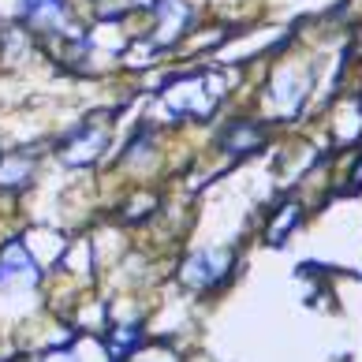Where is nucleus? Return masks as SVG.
Returning <instances> with one entry per match:
<instances>
[{
  "label": "nucleus",
  "mask_w": 362,
  "mask_h": 362,
  "mask_svg": "<svg viewBox=\"0 0 362 362\" xmlns=\"http://www.w3.org/2000/svg\"><path fill=\"white\" fill-rule=\"evenodd\" d=\"M317 90V60H299V57H280L265 78V119L273 124H295L303 119Z\"/></svg>",
  "instance_id": "nucleus-1"
},
{
  "label": "nucleus",
  "mask_w": 362,
  "mask_h": 362,
  "mask_svg": "<svg viewBox=\"0 0 362 362\" xmlns=\"http://www.w3.org/2000/svg\"><path fill=\"white\" fill-rule=\"evenodd\" d=\"M139 11L146 16V42L157 52H176L194 30H202V0H142Z\"/></svg>",
  "instance_id": "nucleus-2"
},
{
  "label": "nucleus",
  "mask_w": 362,
  "mask_h": 362,
  "mask_svg": "<svg viewBox=\"0 0 362 362\" xmlns=\"http://www.w3.org/2000/svg\"><path fill=\"white\" fill-rule=\"evenodd\" d=\"M116 112H90L83 119H75V124L52 142V153L60 157V165H68V168H98L101 160L109 157V150H112Z\"/></svg>",
  "instance_id": "nucleus-3"
},
{
  "label": "nucleus",
  "mask_w": 362,
  "mask_h": 362,
  "mask_svg": "<svg viewBox=\"0 0 362 362\" xmlns=\"http://www.w3.org/2000/svg\"><path fill=\"white\" fill-rule=\"evenodd\" d=\"M276 135V124L265 119L262 112H228L209 135V150L228 160H250L269 150Z\"/></svg>",
  "instance_id": "nucleus-4"
},
{
  "label": "nucleus",
  "mask_w": 362,
  "mask_h": 362,
  "mask_svg": "<svg viewBox=\"0 0 362 362\" xmlns=\"http://www.w3.org/2000/svg\"><path fill=\"white\" fill-rule=\"evenodd\" d=\"M239 273V250L235 247H194L180 262V284L191 291H221Z\"/></svg>",
  "instance_id": "nucleus-5"
},
{
  "label": "nucleus",
  "mask_w": 362,
  "mask_h": 362,
  "mask_svg": "<svg viewBox=\"0 0 362 362\" xmlns=\"http://www.w3.org/2000/svg\"><path fill=\"white\" fill-rule=\"evenodd\" d=\"M11 19L19 30L42 42H57L78 30L75 23V0H16L11 4Z\"/></svg>",
  "instance_id": "nucleus-6"
},
{
  "label": "nucleus",
  "mask_w": 362,
  "mask_h": 362,
  "mask_svg": "<svg viewBox=\"0 0 362 362\" xmlns=\"http://www.w3.org/2000/svg\"><path fill=\"white\" fill-rule=\"evenodd\" d=\"M160 157H165V127L150 116L135 119V127L127 131L124 146L116 150V165L135 180H150L160 168Z\"/></svg>",
  "instance_id": "nucleus-7"
},
{
  "label": "nucleus",
  "mask_w": 362,
  "mask_h": 362,
  "mask_svg": "<svg viewBox=\"0 0 362 362\" xmlns=\"http://www.w3.org/2000/svg\"><path fill=\"white\" fill-rule=\"evenodd\" d=\"M37 165H42V150L37 146H16V150L0 153V191L4 194H23L30 191L37 180Z\"/></svg>",
  "instance_id": "nucleus-8"
},
{
  "label": "nucleus",
  "mask_w": 362,
  "mask_h": 362,
  "mask_svg": "<svg viewBox=\"0 0 362 362\" xmlns=\"http://www.w3.org/2000/svg\"><path fill=\"white\" fill-rule=\"evenodd\" d=\"M37 280H42V269H37V262H34V254L26 250V243L19 235L4 239V243H0V288H8V284L34 288Z\"/></svg>",
  "instance_id": "nucleus-9"
},
{
  "label": "nucleus",
  "mask_w": 362,
  "mask_h": 362,
  "mask_svg": "<svg viewBox=\"0 0 362 362\" xmlns=\"http://www.w3.org/2000/svg\"><path fill=\"white\" fill-rule=\"evenodd\" d=\"M306 221V202L299 194H288V198H280V202L273 206V213H269V221H265V232H262V239L269 247H288V239H291V232H299V224Z\"/></svg>",
  "instance_id": "nucleus-10"
},
{
  "label": "nucleus",
  "mask_w": 362,
  "mask_h": 362,
  "mask_svg": "<svg viewBox=\"0 0 362 362\" xmlns=\"http://www.w3.org/2000/svg\"><path fill=\"white\" fill-rule=\"evenodd\" d=\"M347 191H362V146L355 150V157H351V168H347Z\"/></svg>",
  "instance_id": "nucleus-11"
},
{
  "label": "nucleus",
  "mask_w": 362,
  "mask_h": 362,
  "mask_svg": "<svg viewBox=\"0 0 362 362\" xmlns=\"http://www.w3.org/2000/svg\"><path fill=\"white\" fill-rule=\"evenodd\" d=\"M351 49H355V64L362 68V23H358L355 30H351Z\"/></svg>",
  "instance_id": "nucleus-12"
},
{
  "label": "nucleus",
  "mask_w": 362,
  "mask_h": 362,
  "mask_svg": "<svg viewBox=\"0 0 362 362\" xmlns=\"http://www.w3.org/2000/svg\"><path fill=\"white\" fill-rule=\"evenodd\" d=\"M37 362H78V358H75V351H52V355L37 358Z\"/></svg>",
  "instance_id": "nucleus-13"
}]
</instances>
